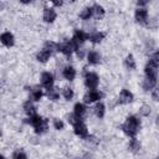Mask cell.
Segmentation results:
<instances>
[{"label": "cell", "mask_w": 159, "mask_h": 159, "mask_svg": "<svg viewBox=\"0 0 159 159\" xmlns=\"http://www.w3.org/2000/svg\"><path fill=\"white\" fill-rule=\"evenodd\" d=\"M139 128H140V122H139V119L135 116H129L125 119V122L123 123V125H122L123 132L127 135L132 137V138H134V135L138 133Z\"/></svg>", "instance_id": "1"}, {"label": "cell", "mask_w": 159, "mask_h": 159, "mask_svg": "<svg viewBox=\"0 0 159 159\" xmlns=\"http://www.w3.org/2000/svg\"><path fill=\"white\" fill-rule=\"evenodd\" d=\"M29 123L35 128V132H36L37 134L45 133V132L47 130V128H48V122H47V119L40 117L39 114H36V116H34V117H30V118H29Z\"/></svg>", "instance_id": "2"}, {"label": "cell", "mask_w": 159, "mask_h": 159, "mask_svg": "<svg viewBox=\"0 0 159 159\" xmlns=\"http://www.w3.org/2000/svg\"><path fill=\"white\" fill-rule=\"evenodd\" d=\"M78 47L72 42V40H66L62 43H57V51H61L65 56H71L73 51H76Z\"/></svg>", "instance_id": "3"}, {"label": "cell", "mask_w": 159, "mask_h": 159, "mask_svg": "<svg viewBox=\"0 0 159 159\" xmlns=\"http://www.w3.org/2000/svg\"><path fill=\"white\" fill-rule=\"evenodd\" d=\"M98 83H99V78H98V76L94 72H87L84 75V84L91 91L92 89H96L97 86H98Z\"/></svg>", "instance_id": "4"}, {"label": "cell", "mask_w": 159, "mask_h": 159, "mask_svg": "<svg viewBox=\"0 0 159 159\" xmlns=\"http://www.w3.org/2000/svg\"><path fill=\"white\" fill-rule=\"evenodd\" d=\"M101 98H102V93H101L99 91L92 89V91H89L88 93L84 94L83 101H84L86 103H92V102H97V101H99Z\"/></svg>", "instance_id": "5"}, {"label": "cell", "mask_w": 159, "mask_h": 159, "mask_svg": "<svg viewBox=\"0 0 159 159\" xmlns=\"http://www.w3.org/2000/svg\"><path fill=\"white\" fill-rule=\"evenodd\" d=\"M72 42L78 47L80 45H82L86 40H87V35L82 31V30H76L75 32H73V36H72Z\"/></svg>", "instance_id": "6"}, {"label": "cell", "mask_w": 159, "mask_h": 159, "mask_svg": "<svg viewBox=\"0 0 159 159\" xmlns=\"http://www.w3.org/2000/svg\"><path fill=\"white\" fill-rule=\"evenodd\" d=\"M41 84L42 87H45L46 89L53 87V76L50 72H43L41 75Z\"/></svg>", "instance_id": "7"}, {"label": "cell", "mask_w": 159, "mask_h": 159, "mask_svg": "<svg viewBox=\"0 0 159 159\" xmlns=\"http://www.w3.org/2000/svg\"><path fill=\"white\" fill-rule=\"evenodd\" d=\"M133 101V93L129 92L128 89L123 88L119 93V97H118V102L122 103V104H127V103H130Z\"/></svg>", "instance_id": "8"}, {"label": "cell", "mask_w": 159, "mask_h": 159, "mask_svg": "<svg viewBox=\"0 0 159 159\" xmlns=\"http://www.w3.org/2000/svg\"><path fill=\"white\" fill-rule=\"evenodd\" d=\"M134 17H135V21H137V22L144 24V22L148 20V11H147V9H144V7H138V9L135 10Z\"/></svg>", "instance_id": "9"}, {"label": "cell", "mask_w": 159, "mask_h": 159, "mask_svg": "<svg viewBox=\"0 0 159 159\" xmlns=\"http://www.w3.org/2000/svg\"><path fill=\"white\" fill-rule=\"evenodd\" d=\"M0 42L6 46V47H11L15 42V39H14V35L11 32H4L0 35Z\"/></svg>", "instance_id": "10"}, {"label": "cell", "mask_w": 159, "mask_h": 159, "mask_svg": "<svg viewBox=\"0 0 159 159\" xmlns=\"http://www.w3.org/2000/svg\"><path fill=\"white\" fill-rule=\"evenodd\" d=\"M73 127H75V134L76 135L81 137V138H87L88 137V129H87V127L83 122H81V123H78Z\"/></svg>", "instance_id": "11"}, {"label": "cell", "mask_w": 159, "mask_h": 159, "mask_svg": "<svg viewBox=\"0 0 159 159\" xmlns=\"http://www.w3.org/2000/svg\"><path fill=\"white\" fill-rule=\"evenodd\" d=\"M56 11L52 7H45L43 9V20L46 22H53L56 20Z\"/></svg>", "instance_id": "12"}, {"label": "cell", "mask_w": 159, "mask_h": 159, "mask_svg": "<svg viewBox=\"0 0 159 159\" xmlns=\"http://www.w3.org/2000/svg\"><path fill=\"white\" fill-rule=\"evenodd\" d=\"M73 113L82 119L87 113V108H86V106L83 103H76L75 107H73Z\"/></svg>", "instance_id": "13"}, {"label": "cell", "mask_w": 159, "mask_h": 159, "mask_svg": "<svg viewBox=\"0 0 159 159\" xmlns=\"http://www.w3.org/2000/svg\"><path fill=\"white\" fill-rule=\"evenodd\" d=\"M87 61L91 65H97L101 62V55L97 51H89L87 53Z\"/></svg>", "instance_id": "14"}, {"label": "cell", "mask_w": 159, "mask_h": 159, "mask_svg": "<svg viewBox=\"0 0 159 159\" xmlns=\"http://www.w3.org/2000/svg\"><path fill=\"white\" fill-rule=\"evenodd\" d=\"M62 75H63V77H65L66 80L73 81L75 77H76V70H75L72 66H66V67L63 68V71H62Z\"/></svg>", "instance_id": "15"}, {"label": "cell", "mask_w": 159, "mask_h": 159, "mask_svg": "<svg viewBox=\"0 0 159 159\" xmlns=\"http://www.w3.org/2000/svg\"><path fill=\"white\" fill-rule=\"evenodd\" d=\"M42 96H43L42 89H41L39 86H35V87L31 89V92H30V98H31V101H35V102L40 101Z\"/></svg>", "instance_id": "16"}, {"label": "cell", "mask_w": 159, "mask_h": 159, "mask_svg": "<svg viewBox=\"0 0 159 159\" xmlns=\"http://www.w3.org/2000/svg\"><path fill=\"white\" fill-rule=\"evenodd\" d=\"M87 39L89 41H92L93 43H98V42H101L104 39V34L101 32V31H94L91 35H87Z\"/></svg>", "instance_id": "17"}, {"label": "cell", "mask_w": 159, "mask_h": 159, "mask_svg": "<svg viewBox=\"0 0 159 159\" xmlns=\"http://www.w3.org/2000/svg\"><path fill=\"white\" fill-rule=\"evenodd\" d=\"M24 109H25V112H26V114H27L29 117H34V116L37 114V112H36V107L32 104L31 101L25 102V104H24Z\"/></svg>", "instance_id": "18"}, {"label": "cell", "mask_w": 159, "mask_h": 159, "mask_svg": "<svg viewBox=\"0 0 159 159\" xmlns=\"http://www.w3.org/2000/svg\"><path fill=\"white\" fill-rule=\"evenodd\" d=\"M50 57H51V52H48V51L45 50V48H42V50L36 55V58H37L39 62H46Z\"/></svg>", "instance_id": "19"}, {"label": "cell", "mask_w": 159, "mask_h": 159, "mask_svg": "<svg viewBox=\"0 0 159 159\" xmlns=\"http://www.w3.org/2000/svg\"><path fill=\"white\" fill-rule=\"evenodd\" d=\"M104 112H106V107H104V104L101 103V102H98V103L94 106V114H96L98 118H103Z\"/></svg>", "instance_id": "20"}, {"label": "cell", "mask_w": 159, "mask_h": 159, "mask_svg": "<svg viewBox=\"0 0 159 159\" xmlns=\"http://www.w3.org/2000/svg\"><path fill=\"white\" fill-rule=\"evenodd\" d=\"M92 12H93V16H94V17L99 19V17H102V16L104 15V9H103L101 5L96 4V5L92 6Z\"/></svg>", "instance_id": "21"}, {"label": "cell", "mask_w": 159, "mask_h": 159, "mask_svg": "<svg viewBox=\"0 0 159 159\" xmlns=\"http://www.w3.org/2000/svg\"><path fill=\"white\" fill-rule=\"evenodd\" d=\"M124 65H125V67L128 70H134L135 68V60H134V57L132 55H128L125 57V60H124Z\"/></svg>", "instance_id": "22"}, {"label": "cell", "mask_w": 159, "mask_h": 159, "mask_svg": "<svg viewBox=\"0 0 159 159\" xmlns=\"http://www.w3.org/2000/svg\"><path fill=\"white\" fill-rule=\"evenodd\" d=\"M92 16H93L92 7H84V9L82 10V12L80 14V17H81L82 20H89Z\"/></svg>", "instance_id": "23"}, {"label": "cell", "mask_w": 159, "mask_h": 159, "mask_svg": "<svg viewBox=\"0 0 159 159\" xmlns=\"http://www.w3.org/2000/svg\"><path fill=\"white\" fill-rule=\"evenodd\" d=\"M47 97H48L51 101H57L58 97H60V92H58L56 88L51 87V88L47 89Z\"/></svg>", "instance_id": "24"}, {"label": "cell", "mask_w": 159, "mask_h": 159, "mask_svg": "<svg viewBox=\"0 0 159 159\" xmlns=\"http://www.w3.org/2000/svg\"><path fill=\"white\" fill-rule=\"evenodd\" d=\"M62 96L65 97V99L71 101V99L73 98V89L70 88V87H65L63 91H62Z\"/></svg>", "instance_id": "25"}, {"label": "cell", "mask_w": 159, "mask_h": 159, "mask_svg": "<svg viewBox=\"0 0 159 159\" xmlns=\"http://www.w3.org/2000/svg\"><path fill=\"white\" fill-rule=\"evenodd\" d=\"M129 149L132 152H138L140 149V143L135 139V138H132L130 142H129Z\"/></svg>", "instance_id": "26"}, {"label": "cell", "mask_w": 159, "mask_h": 159, "mask_svg": "<svg viewBox=\"0 0 159 159\" xmlns=\"http://www.w3.org/2000/svg\"><path fill=\"white\" fill-rule=\"evenodd\" d=\"M12 159H27V155L24 150L21 149H17L12 153Z\"/></svg>", "instance_id": "27"}, {"label": "cell", "mask_w": 159, "mask_h": 159, "mask_svg": "<svg viewBox=\"0 0 159 159\" xmlns=\"http://www.w3.org/2000/svg\"><path fill=\"white\" fill-rule=\"evenodd\" d=\"M68 122H70L72 125H76V124L81 123V122H82V119H81L80 117H77L75 113H72V114H70V116H68Z\"/></svg>", "instance_id": "28"}, {"label": "cell", "mask_w": 159, "mask_h": 159, "mask_svg": "<svg viewBox=\"0 0 159 159\" xmlns=\"http://www.w3.org/2000/svg\"><path fill=\"white\" fill-rule=\"evenodd\" d=\"M53 127H55V129H57V130H61V129H63L65 124H63V122H62L61 119L56 118V119H53Z\"/></svg>", "instance_id": "29"}, {"label": "cell", "mask_w": 159, "mask_h": 159, "mask_svg": "<svg viewBox=\"0 0 159 159\" xmlns=\"http://www.w3.org/2000/svg\"><path fill=\"white\" fill-rule=\"evenodd\" d=\"M153 99L154 101H158V89H155V88L153 91Z\"/></svg>", "instance_id": "30"}, {"label": "cell", "mask_w": 159, "mask_h": 159, "mask_svg": "<svg viewBox=\"0 0 159 159\" xmlns=\"http://www.w3.org/2000/svg\"><path fill=\"white\" fill-rule=\"evenodd\" d=\"M52 4H53L55 6H61V5H62V1H52Z\"/></svg>", "instance_id": "31"}, {"label": "cell", "mask_w": 159, "mask_h": 159, "mask_svg": "<svg viewBox=\"0 0 159 159\" xmlns=\"http://www.w3.org/2000/svg\"><path fill=\"white\" fill-rule=\"evenodd\" d=\"M148 1H138V6H143V5H145Z\"/></svg>", "instance_id": "32"}, {"label": "cell", "mask_w": 159, "mask_h": 159, "mask_svg": "<svg viewBox=\"0 0 159 159\" xmlns=\"http://www.w3.org/2000/svg\"><path fill=\"white\" fill-rule=\"evenodd\" d=\"M0 159H6V158H5L4 155H1V154H0Z\"/></svg>", "instance_id": "33"}, {"label": "cell", "mask_w": 159, "mask_h": 159, "mask_svg": "<svg viewBox=\"0 0 159 159\" xmlns=\"http://www.w3.org/2000/svg\"><path fill=\"white\" fill-rule=\"evenodd\" d=\"M0 137H1V132H0Z\"/></svg>", "instance_id": "34"}]
</instances>
